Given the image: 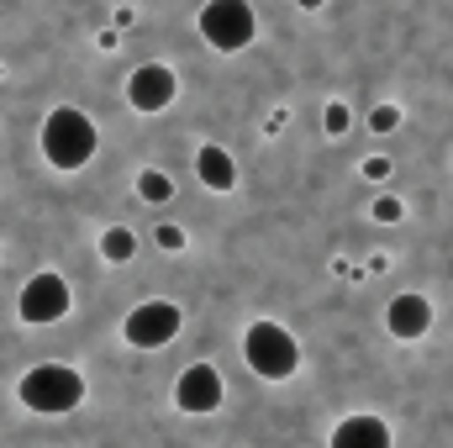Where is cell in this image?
Wrapping results in <instances>:
<instances>
[{
    "mask_svg": "<svg viewBox=\"0 0 453 448\" xmlns=\"http://www.w3.org/2000/svg\"><path fill=\"white\" fill-rule=\"evenodd\" d=\"M96 148H101V132L80 106L48 112V121H42V158L53 169H85L96 158Z\"/></svg>",
    "mask_w": 453,
    "mask_h": 448,
    "instance_id": "cell-1",
    "label": "cell"
},
{
    "mask_svg": "<svg viewBox=\"0 0 453 448\" xmlns=\"http://www.w3.org/2000/svg\"><path fill=\"white\" fill-rule=\"evenodd\" d=\"M16 396H21V406L37 412V417H64V412H74V406L85 401V380H80V369H69V364H37V369L21 375Z\"/></svg>",
    "mask_w": 453,
    "mask_h": 448,
    "instance_id": "cell-2",
    "label": "cell"
},
{
    "mask_svg": "<svg viewBox=\"0 0 453 448\" xmlns=\"http://www.w3.org/2000/svg\"><path fill=\"white\" fill-rule=\"evenodd\" d=\"M242 359L258 380H290L301 364V343L285 333L280 322H253L242 333Z\"/></svg>",
    "mask_w": 453,
    "mask_h": 448,
    "instance_id": "cell-3",
    "label": "cell"
},
{
    "mask_svg": "<svg viewBox=\"0 0 453 448\" xmlns=\"http://www.w3.org/2000/svg\"><path fill=\"white\" fill-rule=\"evenodd\" d=\"M196 27L217 53H242L253 42V32H258V16H253L248 0H206Z\"/></svg>",
    "mask_w": 453,
    "mask_h": 448,
    "instance_id": "cell-4",
    "label": "cell"
},
{
    "mask_svg": "<svg viewBox=\"0 0 453 448\" xmlns=\"http://www.w3.org/2000/svg\"><path fill=\"white\" fill-rule=\"evenodd\" d=\"M69 306H74V296H69V280L64 274H32L21 285V296H16V317L27 328H48L58 317H69Z\"/></svg>",
    "mask_w": 453,
    "mask_h": 448,
    "instance_id": "cell-5",
    "label": "cell"
},
{
    "mask_svg": "<svg viewBox=\"0 0 453 448\" xmlns=\"http://www.w3.org/2000/svg\"><path fill=\"white\" fill-rule=\"evenodd\" d=\"M185 328V317H180V306L174 301H142V306H132L127 312V322H121V337L132 343V348H164V343H174Z\"/></svg>",
    "mask_w": 453,
    "mask_h": 448,
    "instance_id": "cell-6",
    "label": "cell"
},
{
    "mask_svg": "<svg viewBox=\"0 0 453 448\" xmlns=\"http://www.w3.org/2000/svg\"><path fill=\"white\" fill-rule=\"evenodd\" d=\"M174 90H180V80H174V69H169V64H142V69H132V74H127V101H132L142 116L174 106Z\"/></svg>",
    "mask_w": 453,
    "mask_h": 448,
    "instance_id": "cell-7",
    "label": "cell"
},
{
    "mask_svg": "<svg viewBox=\"0 0 453 448\" xmlns=\"http://www.w3.org/2000/svg\"><path fill=\"white\" fill-rule=\"evenodd\" d=\"M222 396H226V385L211 364H190V369L180 375V385H174V406H180V412H196V417L217 412Z\"/></svg>",
    "mask_w": 453,
    "mask_h": 448,
    "instance_id": "cell-8",
    "label": "cell"
},
{
    "mask_svg": "<svg viewBox=\"0 0 453 448\" xmlns=\"http://www.w3.org/2000/svg\"><path fill=\"white\" fill-rule=\"evenodd\" d=\"M385 328H390V337H401V343H417V337H427V328H433V301L427 296H395L390 306H385Z\"/></svg>",
    "mask_w": 453,
    "mask_h": 448,
    "instance_id": "cell-9",
    "label": "cell"
},
{
    "mask_svg": "<svg viewBox=\"0 0 453 448\" xmlns=\"http://www.w3.org/2000/svg\"><path fill=\"white\" fill-rule=\"evenodd\" d=\"M333 448H390V428H385L374 412L342 417L338 428H333Z\"/></svg>",
    "mask_w": 453,
    "mask_h": 448,
    "instance_id": "cell-10",
    "label": "cell"
},
{
    "mask_svg": "<svg viewBox=\"0 0 453 448\" xmlns=\"http://www.w3.org/2000/svg\"><path fill=\"white\" fill-rule=\"evenodd\" d=\"M196 169H201V185H206V190H232V185H237V164H232V153L217 148V143H206V148L196 153Z\"/></svg>",
    "mask_w": 453,
    "mask_h": 448,
    "instance_id": "cell-11",
    "label": "cell"
},
{
    "mask_svg": "<svg viewBox=\"0 0 453 448\" xmlns=\"http://www.w3.org/2000/svg\"><path fill=\"white\" fill-rule=\"evenodd\" d=\"M132 253H137L132 227H106V232H101V259H106V264H127Z\"/></svg>",
    "mask_w": 453,
    "mask_h": 448,
    "instance_id": "cell-12",
    "label": "cell"
},
{
    "mask_svg": "<svg viewBox=\"0 0 453 448\" xmlns=\"http://www.w3.org/2000/svg\"><path fill=\"white\" fill-rule=\"evenodd\" d=\"M137 196H142V201H153V206H164V201L174 196V180H169V174H158V169H142V174H137Z\"/></svg>",
    "mask_w": 453,
    "mask_h": 448,
    "instance_id": "cell-13",
    "label": "cell"
},
{
    "mask_svg": "<svg viewBox=\"0 0 453 448\" xmlns=\"http://www.w3.org/2000/svg\"><path fill=\"white\" fill-rule=\"evenodd\" d=\"M153 243H158L164 253H180V248H185V227H174V222H158V232H153Z\"/></svg>",
    "mask_w": 453,
    "mask_h": 448,
    "instance_id": "cell-14",
    "label": "cell"
},
{
    "mask_svg": "<svg viewBox=\"0 0 453 448\" xmlns=\"http://www.w3.org/2000/svg\"><path fill=\"white\" fill-rule=\"evenodd\" d=\"M369 127H374L380 137H390V132L401 127V112H395V106H374V116H369Z\"/></svg>",
    "mask_w": 453,
    "mask_h": 448,
    "instance_id": "cell-15",
    "label": "cell"
},
{
    "mask_svg": "<svg viewBox=\"0 0 453 448\" xmlns=\"http://www.w3.org/2000/svg\"><path fill=\"white\" fill-rule=\"evenodd\" d=\"M401 217H406L401 196H380V201H374V222H401Z\"/></svg>",
    "mask_w": 453,
    "mask_h": 448,
    "instance_id": "cell-16",
    "label": "cell"
},
{
    "mask_svg": "<svg viewBox=\"0 0 453 448\" xmlns=\"http://www.w3.org/2000/svg\"><path fill=\"white\" fill-rule=\"evenodd\" d=\"M348 127H353V112H348L342 101H333V106H327V132H333V137H342Z\"/></svg>",
    "mask_w": 453,
    "mask_h": 448,
    "instance_id": "cell-17",
    "label": "cell"
},
{
    "mask_svg": "<svg viewBox=\"0 0 453 448\" xmlns=\"http://www.w3.org/2000/svg\"><path fill=\"white\" fill-rule=\"evenodd\" d=\"M390 169H395V164H390V158H380V153H374V158H364V180H385Z\"/></svg>",
    "mask_w": 453,
    "mask_h": 448,
    "instance_id": "cell-18",
    "label": "cell"
},
{
    "mask_svg": "<svg viewBox=\"0 0 453 448\" xmlns=\"http://www.w3.org/2000/svg\"><path fill=\"white\" fill-rule=\"evenodd\" d=\"M296 5H301V11H317V5H327V0H296Z\"/></svg>",
    "mask_w": 453,
    "mask_h": 448,
    "instance_id": "cell-19",
    "label": "cell"
}]
</instances>
